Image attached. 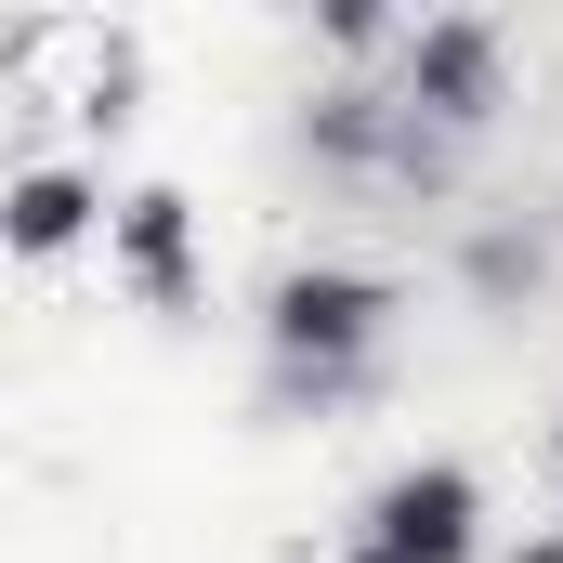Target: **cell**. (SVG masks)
Listing matches in <instances>:
<instances>
[{
	"label": "cell",
	"instance_id": "6da1fadb",
	"mask_svg": "<svg viewBox=\"0 0 563 563\" xmlns=\"http://www.w3.org/2000/svg\"><path fill=\"white\" fill-rule=\"evenodd\" d=\"M394 314H407V288L380 263H288L263 288V394L276 407H354L380 380Z\"/></svg>",
	"mask_w": 563,
	"mask_h": 563
},
{
	"label": "cell",
	"instance_id": "7a4b0ae2",
	"mask_svg": "<svg viewBox=\"0 0 563 563\" xmlns=\"http://www.w3.org/2000/svg\"><path fill=\"white\" fill-rule=\"evenodd\" d=\"M472 551H485V472L472 459L380 472L367 511H354V538H341V563H472Z\"/></svg>",
	"mask_w": 563,
	"mask_h": 563
},
{
	"label": "cell",
	"instance_id": "3957f363",
	"mask_svg": "<svg viewBox=\"0 0 563 563\" xmlns=\"http://www.w3.org/2000/svg\"><path fill=\"white\" fill-rule=\"evenodd\" d=\"M394 106H407L420 132H445V144L498 132V106H511V40H498L485 13H420L407 53H394Z\"/></svg>",
	"mask_w": 563,
	"mask_h": 563
},
{
	"label": "cell",
	"instance_id": "277c9868",
	"mask_svg": "<svg viewBox=\"0 0 563 563\" xmlns=\"http://www.w3.org/2000/svg\"><path fill=\"white\" fill-rule=\"evenodd\" d=\"M106 276L132 288L144 314H170V328L210 301V250H197V197H184V184H132V197H119V223H106Z\"/></svg>",
	"mask_w": 563,
	"mask_h": 563
},
{
	"label": "cell",
	"instance_id": "5b68a950",
	"mask_svg": "<svg viewBox=\"0 0 563 563\" xmlns=\"http://www.w3.org/2000/svg\"><path fill=\"white\" fill-rule=\"evenodd\" d=\"M92 223H119V197H106V170H79V157H26V170L0 184V250H13V263H53V250H79Z\"/></svg>",
	"mask_w": 563,
	"mask_h": 563
},
{
	"label": "cell",
	"instance_id": "8992f818",
	"mask_svg": "<svg viewBox=\"0 0 563 563\" xmlns=\"http://www.w3.org/2000/svg\"><path fill=\"white\" fill-rule=\"evenodd\" d=\"M472 288H538V236H472Z\"/></svg>",
	"mask_w": 563,
	"mask_h": 563
},
{
	"label": "cell",
	"instance_id": "52a82bcc",
	"mask_svg": "<svg viewBox=\"0 0 563 563\" xmlns=\"http://www.w3.org/2000/svg\"><path fill=\"white\" fill-rule=\"evenodd\" d=\"M511 563H563V538H525V551H511Z\"/></svg>",
	"mask_w": 563,
	"mask_h": 563
},
{
	"label": "cell",
	"instance_id": "ba28073f",
	"mask_svg": "<svg viewBox=\"0 0 563 563\" xmlns=\"http://www.w3.org/2000/svg\"><path fill=\"white\" fill-rule=\"evenodd\" d=\"M551 472H563V420H551Z\"/></svg>",
	"mask_w": 563,
	"mask_h": 563
}]
</instances>
